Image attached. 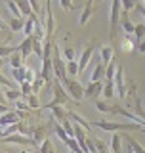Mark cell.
<instances>
[{
    "label": "cell",
    "mask_w": 145,
    "mask_h": 153,
    "mask_svg": "<svg viewBox=\"0 0 145 153\" xmlns=\"http://www.w3.org/2000/svg\"><path fill=\"white\" fill-rule=\"evenodd\" d=\"M35 29H36V16H33V17H29V19H27L25 29H23L25 36H33V35H35Z\"/></svg>",
    "instance_id": "28"
},
{
    "label": "cell",
    "mask_w": 145,
    "mask_h": 153,
    "mask_svg": "<svg viewBox=\"0 0 145 153\" xmlns=\"http://www.w3.org/2000/svg\"><path fill=\"white\" fill-rule=\"evenodd\" d=\"M21 90H4V100H10V102H13V103H16V102H19V100H21Z\"/></svg>",
    "instance_id": "32"
},
{
    "label": "cell",
    "mask_w": 145,
    "mask_h": 153,
    "mask_svg": "<svg viewBox=\"0 0 145 153\" xmlns=\"http://www.w3.org/2000/svg\"><path fill=\"white\" fill-rule=\"evenodd\" d=\"M19 123H21V119H19L17 111H10L2 115V126H12V124H19Z\"/></svg>",
    "instance_id": "14"
},
{
    "label": "cell",
    "mask_w": 145,
    "mask_h": 153,
    "mask_svg": "<svg viewBox=\"0 0 145 153\" xmlns=\"http://www.w3.org/2000/svg\"><path fill=\"white\" fill-rule=\"evenodd\" d=\"M27 103H29V107H31V109H38V107H40V102H38V96L36 94L29 96V98H27Z\"/></svg>",
    "instance_id": "43"
},
{
    "label": "cell",
    "mask_w": 145,
    "mask_h": 153,
    "mask_svg": "<svg viewBox=\"0 0 145 153\" xmlns=\"http://www.w3.org/2000/svg\"><path fill=\"white\" fill-rule=\"evenodd\" d=\"M105 73H107V65L101 61V63H95V67H94V71H92V82H103V76H105Z\"/></svg>",
    "instance_id": "10"
},
{
    "label": "cell",
    "mask_w": 145,
    "mask_h": 153,
    "mask_svg": "<svg viewBox=\"0 0 145 153\" xmlns=\"http://www.w3.org/2000/svg\"><path fill=\"white\" fill-rule=\"evenodd\" d=\"M92 124H94V126H98V128H101V130L113 132V134H117V132H120V130H124V132L141 130V132H143V126H139V124H136V123L124 124V123H111V121H95V123H92Z\"/></svg>",
    "instance_id": "1"
},
{
    "label": "cell",
    "mask_w": 145,
    "mask_h": 153,
    "mask_svg": "<svg viewBox=\"0 0 145 153\" xmlns=\"http://www.w3.org/2000/svg\"><path fill=\"white\" fill-rule=\"evenodd\" d=\"M52 61H54V73L57 76V80H59V82H65L67 80V61H65V57L59 54L57 46H54V57H52Z\"/></svg>",
    "instance_id": "3"
},
{
    "label": "cell",
    "mask_w": 145,
    "mask_h": 153,
    "mask_svg": "<svg viewBox=\"0 0 145 153\" xmlns=\"http://www.w3.org/2000/svg\"><path fill=\"white\" fill-rule=\"evenodd\" d=\"M134 35H136L138 40L145 36V23H138V25H136V33H134Z\"/></svg>",
    "instance_id": "44"
},
{
    "label": "cell",
    "mask_w": 145,
    "mask_h": 153,
    "mask_svg": "<svg viewBox=\"0 0 145 153\" xmlns=\"http://www.w3.org/2000/svg\"><path fill=\"white\" fill-rule=\"evenodd\" d=\"M17 6H19V10H21V16L23 17H33L35 16V12H33V6H31V2H23V0H19L17 2Z\"/></svg>",
    "instance_id": "25"
},
{
    "label": "cell",
    "mask_w": 145,
    "mask_h": 153,
    "mask_svg": "<svg viewBox=\"0 0 145 153\" xmlns=\"http://www.w3.org/2000/svg\"><path fill=\"white\" fill-rule=\"evenodd\" d=\"M92 10H94V2H88V4H84V8H82V13H80V17H78V23L82 27L88 23V19L92 16Z\"/></svg>",
    "instance_id": "17"
},
{
    "label": "cell",
    "mask_w": 145,
    "mask_h": 153,
    "mask_svg": "<svg viewBox=\"0 0 145 153\" xmlns=\"http://www.w3.org/2000/svg\"><path fill=\"white\" fill-rule=\"evenodd\" d=\"M61 126L65 128V132L69 134V138H75V123H72V121H69V119H67V121L61 124Z\"/></svg>",
    "instance_id": "41"
},
{
    "label": "cell",
    "mask_w": 145,
    "mask_h": 153,
    "mask_svg": "<svg viewBox=\"0 0 145 153\" xmlns=\"http://www.w3.org/2000/svg\"><path fill=\"white\" fill-rule=\"evenodd\" d=\"M113 57H115V48L113 46H103L101 48V61L105 65L113 63Z\"/></svg>",
    "instance_id": "19"
},
{
    "label": "cell",
    "mask_w": 145,
    "mask_h": 153,
    "mask_svg": "<svg viewBox=\"0 0 145 153\" xmlns=\"http://www.w3.org/2000/svg\"><path fill=\"white\" fill-rule=\"evenodd\" d=\"M40 153H55V147H54V142L52 140H46L40 143Z\"/></svg>",
    "instance_id": "35"
},
{
    "label": "cell",
    "mask_w": 145,
    "mask_h": 153,
    "mask_svg": "<svg viewBox=\"0 0 145 153\" xmlns=\"http://www.w3.org/2000/svg\"><path fill=\"white\" fill-rule=\"evenodd\" d=\"M52 115H54L55 121H59V124H63L67 121V117H69V113L63 109V105H57V107H54V109H52Z\"/></svg>",
    "instance_id": "20"
},
{
    "label": "cell",
    "mask_w": 145,
    "mask_h": 153,
    "mask_svg": "<svg viewBox=\"0 0 145 153\" xmlns=\"http://www.w3.org/2000/svg\"><path fill=\"white\" fill-rule=\"evenodd\" d=\"M55 134H57V138H59V140L63 142V143H65L67 140H69V134L65 132V128L61 126V124H55Z\"/></svg>",
    "instance_id": "39"
},
{
    "label": "cell",
    "mask_w": 145,
    "mask_h": 153,
    "mask_svg": "<svg viewBox=\"0 0 145 153\" xmlns=\"http://www.w3.org/2000/svg\"><path fill=\"white\" fill-rule=\"evenodd\" d=\"M0 27H2V46H8V42L13 38V35H16V33L10 29L8 21H2V23H0Z\"/></svg>",
    "instance_id": "16"
},
{
    "label": "cell",
    "mask_w": 145,
    "mask_h": 153,
    "mask_svg": "<svg viewBox=\"0 0 145 153\" xmlns=\"http://www.w3.org/2000/svg\"><path fill=\"white\" fill-rule=\"evenodd\" d=\"M16 109L17 111H25V109H31L27 103V100H19V102H16Z\"/></svg>",
    "instance_id": "45"
},
{
    "label": "cell",
    "mask_w": 145,
    "mask_h": 153,
    "mask_svg": "<svg viewBox=\"0 0 145 153\" xmlns=\"http://www.w3.org/2000/svg\"><path fill=\"white\" fill-rule=\"evenodd\" d=\"M138 10L143 13V17H145V2H138Z\"/></svg>",
    "instance_id": "48"
},
{
    "label": "cell",
    "mask_w": 145,
    "mask_h": 153,
    "mask_svg": "<svg viewBox=\"0 0 145 153\" xmlns=\"http://www.w3.org/2000/svg\"><path fill=\"white\" fill-rule=\"evenodd\" d=\"M103 88H105L103 82H90V84H86V98H95L98 100L99 96H103Z\"/></svg>",
    "instance_id": "8"
},
{
    "label": "cell",
    "mask_w": 145,
    "mask_h": 153,
    "mask_svg": "<svg viewBox=\"0 0 145 153\" xmlns=\"http://www.w3.org/2000/svg\"><path fill=\"white\" fill-rule=\"evenodd\" d=\"M117 65H115V63H109L107 65V73H105V79H107V80H113V82H115V76H117Z\"/></svg>",
    "instance_id": "36"
},
{
    "label": "cell",
    "mask_w": 145,
    "mask_h": 153,
    "mask_svg": "<svg viewBox=\"0 0 145 153\" xmlns=\"http://www.w3.org/2000/svg\"><path fill=\"white\" fill-rule=\"evenodd\" d=\"M138 52H141V54H145V42H139V46H138Z\"/></svg>",
    "instance_id": "50"
},
{
    "label": "cell",
    "mask_w": 145,
    "mask_h": 153,
    "mask_svg": "<svg viewBox=\"0 0 145 153\" xmlns=\"http://www.w3.org/2000/svg\"><path fill=\"white\" fill-rule=\"evenodd\" d=\"M67 100H71V98H69V94L65 92L63 84L57 80V82L54 84V100H52L50 103H46V105H44V109H54V107H57V105H63Z\"/></svg>",
    "instance_id": "4"
},
{
    "label": "cell",
    "mask_w": 145,
    "mask_h": 153,
    "mask_svg": "<svg viewBox=\"0 0 145 153\" xmlns=\"http://www.w3.org/2000/svg\"><path fill=\"white\" fill-rule=\"evenodd\" d=\"M126 140H128V146H130V149H132L134 153H145V147L139 143L138 140H134V138H130L126 136Z\"/></svg>",
    "instance_id": "34"
},
{
    "label": "cell",
    "mask_w": 145,
    "mask_h": 153,
    "mask_svg": "<svg viewBox=\"0 0 145 153\" xmlns=\"http://www.w3.org/2000/svg\"><path fill=\"white\" fill-rule=\"evenodd\" d=\"M95 153H98V151H95Z\"/></svg>",
    "instance_id": "51"
},
{
    "label": "cell",
    "mask_w": 145,
    "mask_h": 153,
    "mask_svg": "<svg viewBox=\"0 0 145 153\" xmlns=\"http://www.w3.org/2000/svg\"><path fill=\"white\" fill-rule=\"evenodd\" d=\"M120 25H122V29H124V33H126V35H134V33H136V25L130 21L128 13H124V16H122V21H120Z\"/></svg>",
    "instance_id": "24"
},
{
    "label": "cell",
    "mask_w": 145,
    "mask_h": 153,
    "mask_svg": "<svg viewBox=\"0 0 145 153\" xmlns=\"http://www.w3.org/2000/svg\"><path fill=\"white\" fill-rule=\"evenodd\" d=\"M44 82H46V80L42 79V75H38L36 79H35V82H33V92H35L36 96H38V92H40V88L44 86Z\"/></svg>",
    "instance_id": "40"
},
{
    "label": "cell",
    "mask_w": 145,
    "mask_h": 153,
    "mask_svg": "<svg viewBox=\"0 0 145 153\" xmlns=\"http://www.w3.org/2000/svg\"><path fill=\"white\" fill-rule=\"evenodd\" d=\"M113 113H117V115H124L126 119H130L132 123L139 124V126H143V124H145V121H143L141 117H138V115H136V113H132V111H126L124 107H118V105H117V107H113Z\"/></svg>",
    "instance_id": "9"
},
{
    "label": "cell",
    "mask_w": 145,
    "mask_h": 153,
    "mask_svg": "<svg viewBox=\"0 0 145 153\" xmlns=\"http://www.w3.org/2000/svg\"><path fill=\"white\" fill-rule=\"evenodd\" d=\"M31 6H33V12H35V16H36V13L40 12V4H38V2H35V0H33V2H31Z\"/></svg>",
    "instance_id": "47"
},
{
    "label": "cell",
    "mask_w": 145,
    "mask_h": 153,
    "mask_svg": "<svg viewBox=\"0 0 145 153\" xmlns=\"http://www.w3.org/2000/svg\"><path fill=\"white\" fill-rule=\"evenodd\" d=\"M17 50H19V54L27 59V57L33 54V36H25V38H23L21 44L17 46Z\"/></svg>",
    "instance_id": "12"
},
{
    "label": "cell",
    "mask_w": 145,
    "mask_h": 153,
    "mask_svg": "<svg viewBox=\"0 0 145 153\" xmlns=\"http://www.w3.org/2000/svg\"><path fill=\"white\" fill-rule=\"evenodd\" d=\"M120 12H122V2H118V0H115V2H111V38H117V27H118V16Z\"/></svg>",
    "instance_id": "5"
},
{
    "label": "cell",
    "mask_w": 145,
    "mask_h": 153,
    "mask_svg": "<svg viewBox=\"0 0 145 153\" xmlns=\"http://www.w3.org/2000/svg\"><path fill=\"white\" fill-rule=\"evenodd\" d=\"M33 54H36L42 61H44V46H42V40L36 38V36H33Z\"/></svg>",
    "instance_id": "26"
},
{
    "label": "cell",
    "mask_w": 145,
    "mask_h": 153,
    "mask_svg": "<svg viewBox=\"0 0 145 153\" xmlns=\"http://www.w3.org/2000/svg\"><path fill=\"white\" fill-rule=\"evenodd\" d=\"M44 136H46V128L42 126V124H40V126H36L35 130H33V140H35L36 146H38V143H42V142L46 140Z\"/></svg>",
    "instance_id": "29"
},
{
    "label": "cell",
    "mask_w": 145,
    "mask_h": 153,
    "mask_svg": "<svg viewBox=\"0 0 145 153\" xmlns=\"http://www.w3.org/2000/svg\"><path fill=\"white\" fill-rule=\"evenodd\" d=\"M67 88V94H69V98L72 102H82L86 96V86H82L76 79H67L65 82H61Z\"/></svg>",
    "instance_id": "2"
},
{
    "label": "cell",
    "mask_w": 145,
    "mask_h": 153,
    "mask_svg": "<svg viewBox=\"0 0 145 153\" xmlns=\"http://www.w3.org/2000/svg\"><path fill=\"white\" fill-rule=\"evenodd\" d=\"M10 65H12V69H21V67H25L23 65V61H25V57H23L21 54H19V50L16 52V54H12L10 56Z\"/></svg>",
    "instance_id": "21"
},
{
    "label": "cell",
    "mask_w": 145,
    "mask_h": 153,
    "mask_svg": "<svg viewBox=\"0 0 145 153\" xmlns=\"http://www.w3.org/2000/svg\"><path fill=\"white\" fill-rule=\"evenodd\" d=\"M95 107H98L99 113H113V107H109L103 100H95Z\"/></svg>",
    "instance_id": "38"
},
{
    "label": "cell",
    "mask_w": 145,
    "mask_h": 153,
    "mask_svg": "<svg viewBox=\"0 0 145 153\" xmlns=\"http://www.w3.org/2000/svg\"><path fill=\"white\" fill-rule=\"evenodd\" d=\"M122 10H124V13H128L130 10H138V2H134V0H122Z\"/></svg>",
    "instance_id": "42"
},
{
    "label": "cell",
    "mask_w": 145,
    "mask_h": 153,
    "mask_svg": "<svg viewBox=\"0 0 145 153\" xmlns=\"http://www.w3.org/2000/svg\"><path fill=\"white\" fill-rule=\"evenodd\" d=\"M46 35H52L54 33V16H52V4H46Z\"/></svg>",
    "instance_id": "27"
},
{
    "label": "cell",
    "mask_w": 145,
    "mask_h": 153,
    "mask_svg": "<svg viewBox=\"0 0 145 153\" xmlns=\"http://www.w3.org/2000/svg\"><path fill=\"white\" fill-rule=\"evenodd\" d=\"M92 54H94V44H86L84 48V52H82V56H80V59H78V65H80V73L86 69V65H88V61L92 59Z\"/></svg>",
    "instance_id": "11"
},
{
    "label": "cell",
    "mask_w": 145,
    "mask_h": 153,
    "mask_svg": "<svg viewBox=\"0 0 145 153\" xmlns=\"http://www.w3.org/2000/svg\"><path fill=\"white\" fill-rule=\"evenodd\" d=\"M76 73H80V65H78V61H71V63H67V75L75 76Z\"/></svg>",
    "instance_id": "37"
},
{
    "label": "cell",
    "mask_w": 145,
    "mask_h": 153,
    "mask_svg": "<svg viewBox=\"0 0 145 153\" xmlns=\"http://www.w3.org/2000/svg\"><path fill=\"white\" fill-rule=\"evenodd\" d=\"M63 57H65L67 63H71V61H76V48L65 46V48H63Z\"/></svg>",
    "instance_id": "33"
},
{
    "label": "cell",
    "mask_w": 145,
    "mask_h": 153,
    "mask_svg": "<svg viewBox=\"0 0 145 153\" xmlns=\"http://www.w3.org/2000/svg\"><path fill=\"white\" fill-rule=\"evenodd\" d=\"M115 84H117V94H118V98H120V100L126 98L128 88H126V82H124V71H122V67H118V71H117V76H115Z\"/></svg>",
    "instance_id": "7"
},
{
    "label": "cell",
    "mask_w": 145,
    "mask_h": 153,
    "mask_svg": "<svg viewBox=\"0 0 145 153\" xmlns=\"http://www.w3.org/2000/svg\"><path fill=\"white\" fill-rule=\"evenodd\" d=\"M120 46H122L124 52H134V48L139 46V40L136 38V35H126L122 38V42H120Z\"/></svg>",
    "instance_id": "13"
},
{
    "label": "cell",
    "mask_w": 145,
    "mask_h": 153,
    "mask_svg": "<svg viewBox=\"0 0 145 153\" xmlns=\"http://www.w3.org/2000/svg\"><path fill=\"white\" fill-rule=\"evenodd\" d=\"M52 73H54V61H52V59H44V61H42V71H40L42 79L48 82V80L52 79Z\"/></svg>",
    "instance_id": "15"
},
{
    "label": "cell",
    "mask_w": 145,
    "mask_h": 153,
    "mask_svg": "<svg viewBox=\"0 0 145 153\" xmlns=\"http://www.w3.org/2000/svg\"><path fill=\"white\" fill-rule=\"evenodd\" d=\"M117 94V84L113 80H105V88H103V98L105 100H111L113 96Z\"/></svg>",
    "instance_id": "23"
},
{
    "label": "cell",
    "mask_w": 145,
    "mask_h": 153,
    "mask_svg": "<svg viewBox=\"0 0 145 153\" xmlns=\"http://www.w3.org/2000/svg\"><path fill=\"white\" fill-rule=\"evenodd\" d=\"M25 19H19V17H12V19H8V25L10 29H12L13 33H19V31H23L25 29Z\"/></svg>",
    "instance_id": "22"
},
{
    "label": "cell",
    "mask_w": 145,
    "mask_h": 153,
    "mask_svg": "<svg viewBox=\"0 0 145 153\" xmlns=\"http://www.w3.org/2000/svg\"><path fill=\"white\" fill-rule=\"evenodd\" d=\"M4 8H6L8 12L12 13V17H19V19H23V16H21V10H19L17 2H4Z\"/></svg>",
    "instance_id": "30"
},
{
    "label": "cell",
    "mask_w": 145,
    "mask_h": 153,
    "mask_svg": "<svg viewBox=\"0 0 145 153\" xmlns=\"http://www.w3.org/2000/svg\"><path fill=\"white\" fill-rule=\"evenodd\" d=\"M2 84H4V86H10V90H12V84H13V82H10L6 76H2Z\"/></svg>",
    "instance_id": "49"
},
{
    "label": "cell",
    "mask_w": 145,
    "mask_h": 153,
    "mask_svg": "<svg viewBox=\"0 0 145 153\" xmlns=\"http://www.w3.org/2000/svg\"><path fill=\"white\" fill-rule=\"evenodd\" d=\"M61 8H63V10H67V12H72V4L69 2V0H61Z\"/></svg>",
    "instance_id": "46"
},
{
    "label": "cell",
    "mask_w": 145,
    "mask_h": 153,
    "mask_svg": "<svg viewBox=\"0 0 145 153\" xmlns=\"http://www.w3.org/2000/svg\"><path fill=\"white\" fill-rule=\"evenodd\" d=\"M2 142L4 143H19V146H36L33 138H27V136H23V134H12V136H6V138H2Z\"/></svg>",
    "instance_id": "6"
},
{
    "label": "cell",
    "mask_w": 145,
    "mask_h": 153,
    "mask_svg": "<svg viewBox=\"0 0 145 153\" xmlns=\"http://www.w3.org/2000/svg\"><path fill=\"white\" fill-rule=\"evenodd\" d=\"M120 147H122V136L117 132V134H113V138H111V151L120 153Z\"/></svg>",
    "instance_id": "31"
},
{
    "label": "cell",
    "mask_w": 145,
    "mask_h": 153,
    "mask_svg": "<svg viewBox=\"0 0 145 153\" xmlns=\"http://www.w3.org/2000/svg\"><path fill=\"white\" fill-rule=\"evenodd\" d=\"M12 79L16 80V82L21 86L27 82V69L25 67H21V69H12Z\"/></svg>",
    "instance_id": "18"
}]
</instances>
